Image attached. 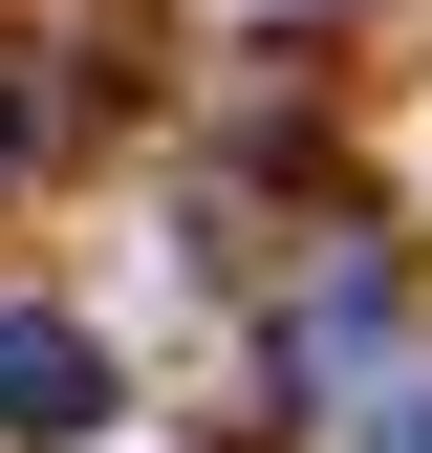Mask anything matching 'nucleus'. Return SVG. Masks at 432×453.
<instances>
[{"label": "nucleus", "instance_id": "f257e3e1", "mask_svg": "<svg viewBox=\"0 0 432 453\" xmlns=\"http://www.w3.org/2000/svg\"><path fill=\"white\" fill-rule=\"evenodd\" d=\"M0 432H22V453H87L108 432V346L66 303H0Z\"/></svg>", "mask_w": 432, "mask_h": 453}]
</instances>
